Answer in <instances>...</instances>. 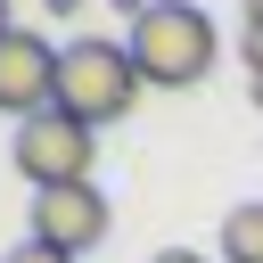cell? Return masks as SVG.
Here are the masks:
<instances>
[{
	"mask_svg": "<svg viewBox=\"0 0 263 263\" xmlns=\"http://www.w3.org/2000/svg\"><path fill=\"white\" fill-rule=\"evenodd\" d=\"M132 66H140V82L148 90H189V82H205L214 74V49H222V33H214V16L197 8V0H148L140 16H132Z\"/></svg>",
	"mask_w": 263,
	"mask_h": 263,
	"instance_id": "obj_1",
	"label": "cell"
},
{
	"mask_svg": "<svg viewBox=\"0 0 263 263\" xmlns=\"http://www.w3.org/2000/svg\"><path fill=\"white\" fill-rule=\"evenodd\" d=\"M140 66H132V49L123 41H66V58H58V115H74L82 132H99V123H123L132 107H140Z\"/></svg>",
	"mask_w": 263,
	"mask_h": 263,
	"instance_id": "obj_2",
	"label": "cell"
},
{
	"mask_svg": "<svg viewBox=\"0 0 263 263\" xmlns=\"http://www.w3.org/2000/svg\"><path fill=\"white\" fill-rule=\"evenodd\" d=\"M8 156H16V173L33 181V197L41 189H74V181H90V156H99V132H82L74 115H25L16 123V140H8Z\"/></svg>",
	"mask_w": 263,
	"mask_h": 263,
	"instance_id": "obj_3",
	"label": "cell"
},
{
	"mask_svg": "<svg viewBox=\"0 0 263 263\" xmlns=\"http://www.w3.org/2000/svg\"><path fill=\"white\" fill-rule=\"evenodd\" d=\"M58 58L66 49H49V33H33V25H16L8 41H0V115H49L58 107Z\"/></svg>",
	"mask_w": 263,
	"mask_h": 263,
	"instance_id": "obj_4",
	"label": "cell"
},
{
	"mask_svg": "<svg viewBox=\"0 0 263 263\" xmlns=\"http://www.w3.org/2000/svg\"><path fill=\"white\" fill-rule=\"evenodd\" d=\"M107 222H115V214H107L99 181H74V189H41V197H33V238H41V247H58V255H74V263H82V255L107 238Z\"/></svg>",
	"mask_w": 263,
	"mask_h": 263,
	"instance_id": "obj_5",
	"label": "cell"
},
{
	"mask_svg": "<svg viewBox=\"0 0 263 263\" xmlns=\"http://www.w3.org/2000/svg\"><path fill=\"white\" fill-rule=\"evenodd\" d=\"M222 263H263V197L222 214Z\"/></svg>",
	"mask_w": 263,
	"mask_h": 263,
	"instance_id": "obj_6",
	"label": "cell"
},
{
	"mask_svg": "<svg viewBox=\"0 0 263 263\" xmlns=\"http://www.w3.org/2000/svg\"><path fill=\"white\" fill-rule=\"evenodd\" d=\"M238 49H247V66L263 74V0H247V25H238Z\"/></svg>",
	"mask_w": 263,
	"mask_h": 263,
	"instance_id": "obj_7",
	"label": "cell"
},
{
	"mask_svg": "<svg viewBox=\"0 0 263 263\" xmlns=\"http://www.w3.org/2000/svg\"><path fill=\"white\" fill-rule=\"evenodd\" d=\"M0 263H74V255H58V247H41V238H25V247H8Z\"/></svg>",
	"mask_w": 263,
	"mask_h": 263,
	"instance_id": "obj_8",
	"label": "cell"
},
{
	"mask_svg": "<svg viewBox=\"0 0 263 263\" xmlns=\"http://www.w3.org/2000/svg\"><path fill=\"white\" fill-rule=\"evenodd\" d=\"M148 263H205L197 247H164V255H148Z\"/></svg>",
	"mask_w": 263,
	"mask_h": 263,
	"instance_id": "obj_9",
	"label": "cell"
},
{
	"mask_svg": "<svg viewBox=\"0 0 263 263\" xmlns=\"http://www.w3.org/2000/svg\"><path fill=\"white\" fill-rule=\"evenodd\" d=\"M41 8H49V16H74V8H90V0H41Z\"/></svg>",
	"mask_w": 263,
	"mask_h": 263,
	"instance_id": "obj_10",
	"label": "cell"
},
{
	"mask_svg": "<svg viewBox=\"0 0 263 263\" xmlns=\"http://www.w3.org/2000/svg\"><path fill=\"white\" fill-rule=\"evenodd\" d=\"M247 107H255V115H263V74H247Z\"/></svg>",
	"mask_w": 263,
	"mask_h": 263,
	"instance_id": "obj_11",
	"label": "cell"
},
{
	"mask_svg": "<svg viewBox=\"0 0 263 263\" xmlns=\"http://www.w3.org/2000/svg\"><path fill=\"white\" fill-rule=\"evenodd\" d=\"M8 33H16V25H8V0H0V41H8Z\"/></svg>",
	"mask_w": 263,
	"mask_h": 263,
	"instance_id": "obj_12",
	"label": "cell"
}]
</instances>
